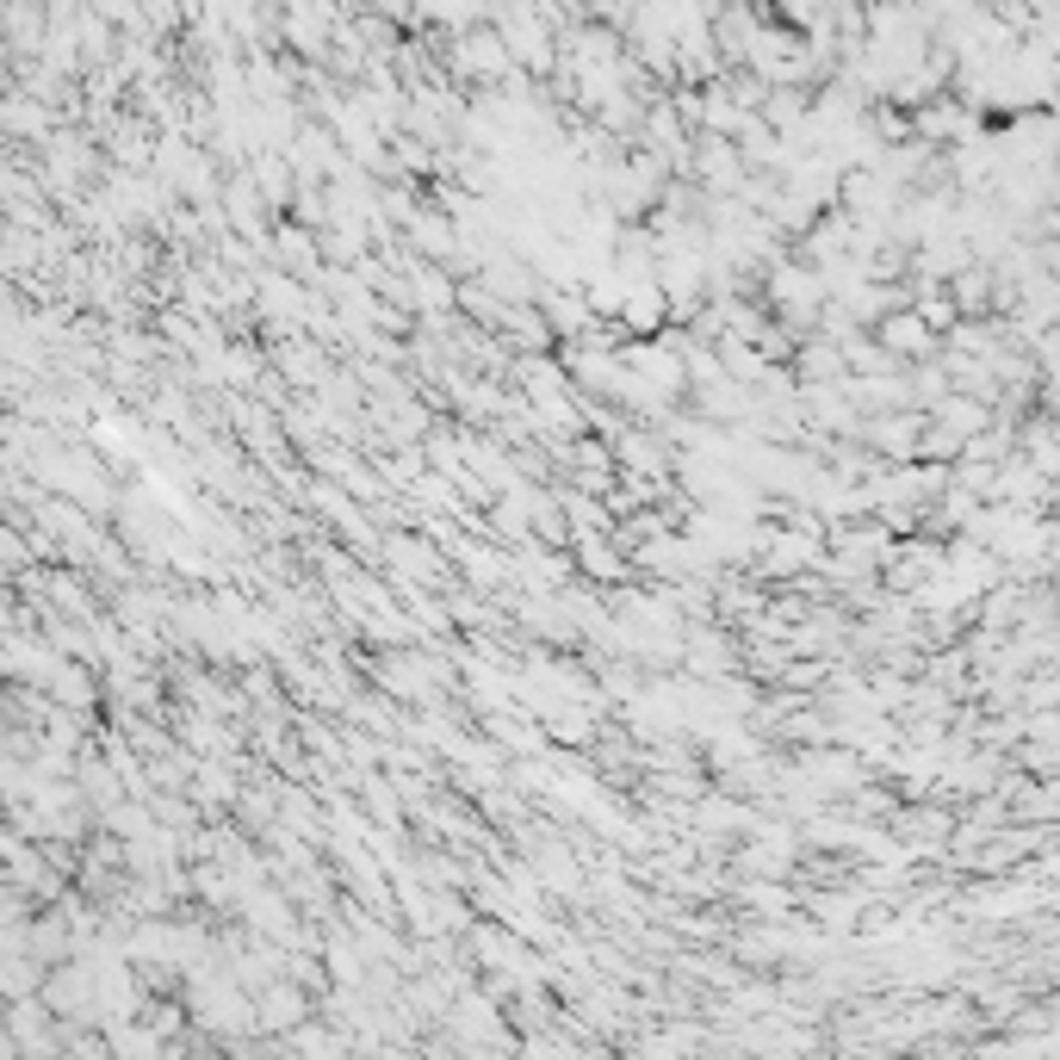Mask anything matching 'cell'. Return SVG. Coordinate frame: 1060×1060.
<instances>
[{
    "mask_svg": "<svg viewBox=\"0 0 1060 1060\" xmlns=\"http://www.w3.org/2000/svg\"><path fill=\"white\" fill-rule=\"evenodd\" d=\"M875 329H881V341H875V348L912 353V360H918V353H931V329H924V323L912 317V311H887V317L875 323Z\"/></svg>",
    "mask_w": 1060,
    "mask_h": 1060,
    "instance_id": "1",
    "label": "cell"
},
{
    "mask_svg": "<svg viewBox=\"0 0 1060 1060\" xmlns=\"http://www.w3.org/2000/svg\"><path fill=\"white\" fill-rule=\"evenodd\" d=\"M800 372H807V379H844V360H837V353L819 341L813 353H800Z\"/></svg>",
    "mask_w": 1060,
    "mask_h": 1060,
    "instance_id": "2",
    "label": "cell"
}]
</instances>
